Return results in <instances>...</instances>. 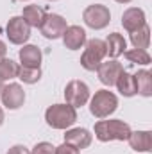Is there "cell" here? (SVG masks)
<instances>
[{"mask_svg":"<svg viewBox=\"0 0 152 154\" xmlns=\"http://www.w3.org/2000/svg\"><path fill=\"white\" fill-rule=\"evenodd\" d=\"M129 134L131 127L123 120H100L95 124V136L100 142H123L129 138Z\"/></svg>","mask_w":152,"mask_h":154,"instance_id":"obj_1","label":"cell"},{"mask_svg":"<svg viewBox=\"0 0 152 154\" xmlns=\"http://www.w3.org/2000/svg\"><path fill=\"white\" fill-rule=\"evenodd\" d=\"M45 120L52 129H68L77 122V111L70 104H52L45 111Z\"/></svg>","mask_w":152,"mask_h":154,"instance_id":"obj_2","label":"cell"},{"mask_svg":"<svg viewBox=\"0 0 152 154\" xmlns=\"http://www.w3.org/2000/svg\"><path fill=\"white\" fill-rule=\"evenodd\" d=\"M108 56V48H106V41L99 38L88 39L86 41V48L81 56V66L88 72H95L99 68V65L104 61V57Z\"/></svg>","mask_w":152,"mask_h":154,"instance_id":"obj_3","label":"cell"},{"mask_svg":"<svg viewBox=\"0 0 152 154\" xmlns=\"http://www.w3.org/2000/svg\"><path fill=\"white\" fill-rule=\"evenodd\" d=\"M118 108V99L109 90H99L90 100V111L95 118H108Z\"/></svg>","mask_w":152,"mask_h":154,"instance_id":"obj_4","label":"cell"},{"mask_svg":"<svg viewBox=\"0 0 152 154\" xmlns=\"http://www.w3.org/2000/svg\"><path fill=\"white\" fill-rule=\"evenodd\" d=\"M82 20L84 23L90 27V29H95V31H100L104 27H108V23L111 22V13L106 5L102 4H93V5H88L82 13Z\"/></svg>","mask_w":152,"mask_h":154,"instance_id":"obj_5","label":"cell"},{"mask_svg":"<svg viewBox=\"0 0 152 154\" xmlns=\"http://www.w3.org/2000/svg\"><path fill=\"white\" fill-rule=\"evenodd\" d=\"M66 20L61 16V14H56V13H45L43 16V22L39 25V31L41 34L47 39H57L63 36V32L66 31Z\"/></svg>","mask_w":152,"mask_h":154,"instance_id":"obj_6","label":"cell"},{"mask_svg":"<svg viewBox=\"0 0 152 154\" xmlns=\"http://www.w3.org/2000/svg\"><path fill=\"white\" fill-rule=\"evenodd\" d=\"M65 99H66V104H70L72 108H81L84 106L88 100H90V88L86 82L82 81H70L65 88Z\"/></svg>","mask_w":152,"mask_h":154,"instance_id":"obj_7","label":"cell"},{"mask_svg":"<svg viewBox=\"0 0 152 154\" xmlns=\"http://www.w3.org/2000/svg\"><path fill=\"white\" fill-rule=\"evenodd\" d=\"M5 32H7V38L13 45H23L31 38V27L27 25V22L22 16H13L7 22Z\"/></svg>","mask_w":152,"mask_h":154,"instance_id":"obj_8","label":"cell"},{"mask_svg":"<svg viewBox=\"0 0 152 154\" xmlns=\"http://www.w3.org/2000/svg\"><path fill=\"white\" fill-rule=\"evenodd\" d=\"M0 97H2V104L7 109H18L25 102V91L16 82H11V84L4 86L2 91H0Z\"/></svg>","mask_w":152,"mask_h":154,"instance_id":"obj_9","label":"cell"},{"mask_svg":"<svg viewBox=\"0 0 152 154\" xmlns=\"http://www.w3.org/2000/svg\"><path fill=\"white\" fill-rule=\"evenodd\" d=\"M122 72H123V66H122V63H118L116 59L108 61V63H100L99 68H97V74H99L100 82L106 84V86H114Z\"/></svg>","mask_w":152,"mask_h":154,"instance_id":"obj_10","label":"cell"},{"mask_svg":"<svg viewBox=\"0 0 152 154\" xmlns=\"http://www.w3.org/2000/svg\"><path fill=\"white\" fill-rule=\"evenodd\" d=\"M122 25H123V29L127 32H134V31L141 29L143 25H147L143 9H140V7H129V9H125L123 14H122Z\"/></svg>","mask_w":152,"mask_h":154,"instance_id":"obj_11","label":"cell"},{"mask_svg":"<svg viewBox=\"0 0 152 154\" xmlns=\"http://www.w3.org/2000/svg\"><path fill=\"white\" fill-rule=\"evenodd\" d=\"M91 140H93V134H91L88 129H82V127L68 129V131L65 133V143L74 145L79 151L88 149V147L91 145Z\"/></svg>","mask_w":152,"mask_h":154,"instance_id":"obj_12","label":"cell"},{"mask_svg":"<svg viewBox=\"0 0 152 154\" xmlns=\"http://www.w3.org/2000/svg\"><path fill=\"white\" fill-rule=\"evenodd\" d=\"M63 43L68 50H79L86 45V31L79 25H70L63 32Z\"/></svg>","mask_w":152,"mask_h":154,"instance_id":"obj_13","label":"cell"},{"mask_svg":"<svg viewBox=\"0 0 152 154\" xmlns=\"http://www.w3.org/2000/svg\"><path fill=\"white\" fill-rule=\"evenodd\" d=\"M131 149H134L136 152H150L152 151V133L150 131H131L129 138H127Z\"/></svg>","mask_w":152,"mask_h":154,"instance_id":"obj_14","label":"cell"},{"mask_svg":"<svg viewBox=\"0 0 152 154\" xmlns=\"http://www.w3.org/2000/svg\"><path fill=\"white\" fill-rule=\"evenodd\" d=\"M20 63L27 68H39L41 65V50L36 45H23L20 48Z\"/></svg>","mask_w":152,"mask_h":154,"instance_id":"obj_15","label":"cell"},{"mask_svg":"<svg viewBox=\"0 0 152 154\" xmlns=\"http://www.w3.org/2000/svg\"><path fill=\"white\" fill-rule=\"evenodd\" d=\"M125 47H127V43H125V39H123V36L120 32H111L108 36V39H106L108 56L113 57V59H116L118 56H122L125 52Z\"/></svg>","mask_w":152,"mask_h":154,"instance_id":"obj_16","label":"cell"},{"mask_svg":"<svg viewBox=\"0 0 152 154\" xmlns=\"http://www.w3.org/2000/svg\"><path fill=\"white\" fill-rule=\"evenodd\" d=\"M134 82H136V93L143 95V97H150L152 95V74L149 70H140L138 74H134Z\"/></svg>","mask_w":152,"mask_h":154,"instance_id":"obj_17","label":"cell"},{"mask_svg":"<svg viewBox=\"0 0 152 154\" xmlns=\"http://www.w3.org/2000/svg\"><path fill=\"white\" fill-rule=\"evenodd\" d=\"M116 88H118V91L123 95V97H132V95H136V82H134V77L131 75L129 72H122L120 77H118V81H116V84H114Z\"/></svg>","mask_w":152,"mask_h":154,"instance_id":"obj_18","label":"cell"},{"mask_svg":"<svg viewBox=\"0 0 152 154\" xmlns=\"http://www.w3.org/2000/svg\"><path fill=\"white\" fill-rule=\"evenodd\" d=\"M43 16H45V11L38 7V5H25L23 7V13H22V18L27 22L29 27H39L41 22H43Z\"/></svg>","mask_w":152,"mask_h":154,"instance_id":"obj_19","label":"cell"},{"mask_svg":"<svg viewBox=\"0 0 152 154\" xmlns=\"http://www.w3.org/2000/svg\"><path fill=\"white\" fill-rule=\"evenodd\" d=\"M131 43H132L134 48H140V50L149 48V45H150V29H149V25H143L141 29L131 32Z\"/></svg>","mask_w":152,"mask_h":154,"instance_id":"obj_20","label":"cell"},{"mask_svg":"<svg viewBox=\"0 0 152 154\" xmlns=\"http://www.w3.org/2000/svg\"><path fill=\"white\" fill-rule=\"evenodd\" d=\"M18 63L13 61V59H7V57H2L0 59V79L2 81H11L14 77H18Z\"/></svg>","mask_w":152,"mask_h":154,"instance_id":"obj_21","label":"cell"},{"mask_svg":"<svg viewBox=\"0 0 152 154\" xmlns=\"http://www.w3.org/2000/svg\"><path fill=\"white\" fill-rule=\"evenodd\" d=\"M123 57L131 63H136V65H150V56L147 50H140V48H132V50H125L123 52Z\"/></svg>","mask_w":152,"mask_h":154,"instance_id":"obj_22","label":"cell"},{"mask_svg":"<svg viewBox=\"0 0 152 154\" xmlns=\"http://www.w3.org/2000/svg\"><path fill=\"white\" fill-rule=\"evenodd\" d=\"M18 79L23 81L25 84H34L41 79V70L39 68H27V66H20L18 68Z\"/></svg>","mask_w":152,"mask_h":154,"instance_id":"obj_23","label":"cell"},{"mask_svg":"<svg viewBox=\"0 0 152 154\" xmlns=\"http://www.w3.org/2000/svg\"><path fill=\"white\" fill-rule=\"evenodd\" d=\"M31 154H56V147L48 142H39V143L34 145Z\"/></svg>","mask_w":152,"mask_h":154,"instance_id":"obj_24","label":"cell"},{"mask_svg":"<svg viewBox=\"0 0 152 154\" xmlns=\"http://www.w3.org/2000/svg\"><path fill=\"white\" fill-rule=\"evenodd\" d=\"M56 154H79V149H75L70 143H63V145L56 147Z\"/></svg>","mask_w":152,"mask_h":154,"instance_id":"obj_25","label":"cell"},{"mask_svg":"<svg viewBox=\"0 0 152 154\" xmlns=\"http://www.w3.org/2000/svg\"><path fill=\"white\" fill-rule=\"evenodd\" d=\"M7 154H31V152H29L27 147H23V145H13V147L7 151Z\"/></svg>","mask_w":152,"mask_h":154,"instance_id":"obj_26","label":"cell"},{"mask_svg":"<svg viewBox=\"0 0 152 154\" xmlns=\"http://www.w3.org/2000/svg\"><path fill=\"white\" fill-rule=\"evenodd\" d=\"M5 52H7V48H5V43H4V41L0 39V59H2L4 56H5Z\"/></svg>","mask_w":152,"mask_h":154,"instance_id":"obj_27","label":"cell"},{"mask_svg":"<svg viewBox=\"0 0 152 154\" xmlns=\"http://www.w3.org/2000/svg\"><path fill=\"white\" fill-rule=\"evenodd\" d=\"M2 122H4V109L0 108V125H2Z\"/></svg>","mask_w":152,"mask_h":154,"instance_id":"obj_28","label":"cell"},{"mask_svg":"<svg viewBox=\"0 0 152 154\" xmlns=\"http://www.w3.org/2000/svg\"><path fill=\"white\" fill-rule=\"evenodd\" d=\"M116 2H118V4H129L131 0H116Z\"/></svg>","mask_w":152,"mask_h":154,"instance_id":"obj_29","label":"cell"},{"mask_svg":"<svg viewBox=\"0 0 152 154\" xmlns=\"http://www.w3.org/2000/svg\"><path fill=\"white\" fill-rule=\"evenodd\" d=\"M2 88H4V81L0 79V91H2Z\"/></svg>","mask_w":152,"mask_h":154,"instance_id":"obj_30","label":"cell"},{"mask_svg":"<svg viewBox=\"0 0 152 154\" xmlns=\"http://www.w3.org/2000/svg\"><path fill=\"white\" fill-rule=\"evenodd\" d=\"M48 2H56V0H48Z\"/></svg>","mask_w":152,"mask_h":154,"instance_id":"obj_31","label":"cell"},{"mask_svg":"<svg viewBox=\"0 0 152 154\" xmlns=\"http://www.w3.org/2000/svg\"><path fill=\"white\" fill-rule=\"evenodd\" d=\"M22 2H23V0H22Z\"/></svg>","mask_w":152,"mask_h":154,"instance_id":"obj_32","label":"cell"}]
</instances>
